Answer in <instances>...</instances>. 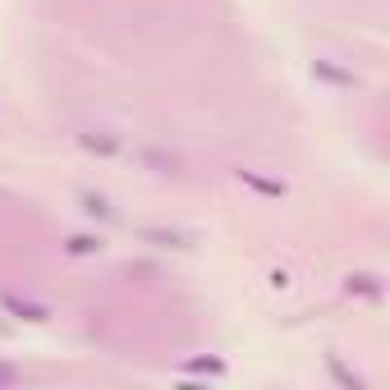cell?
<instances>
[{"mask_svg":"<svg viewBox=\"0 0 390 390\" xmlns=\"http://www.w3.org/2000/svg\"><path fill=\"white\" fill-rule=\"evenodd\" d=\"M0 381H14V372H10V368H0Z\"/></svg>","mask_w":390,"mask_h":390,"instance_id":"obj_1","label":"cell"}]
</instances>
